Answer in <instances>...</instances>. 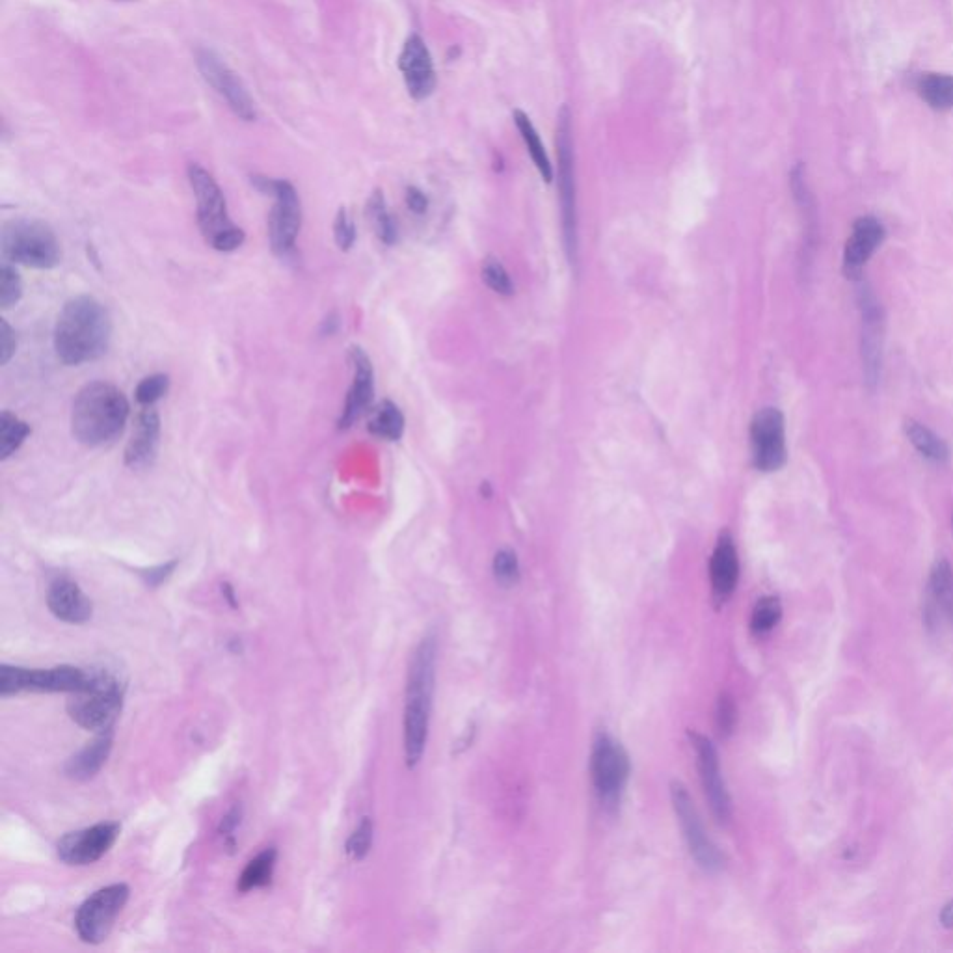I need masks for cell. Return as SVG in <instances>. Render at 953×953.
Wrapping results in <instances>:
<instances>
[{
  "instance_id": "cell-1",
  "label": "cell",
  "mask_w": 953,
  "mask_h": 953,
  "mask_svg": "<svg viewBox=\"0 0 953 953\" xmlns=\"http://www.w3.org/2000/svg\"><path fill=\"white\" fill-rule=\"evenodd\" d=\"M112 339L108 309L94 296H73L54 324V352L69 367L95 362L107 354Z\"/></svg>"
},
{
  "instance_id": "cell-2",
  "label": "cell",
  "mask_w": 953,
  "mask_h": 953,
  "mask_svg": "<svg viewBox=\"0 0 953 953\" xmlns=\"http://www.w3.org/2000/svg\"><path fill=\"white\" fill-rule=\"evenodd\" d=\"M438 639L429 633L421 639L408 667L404 702V758L410 769L421 762L429 739L430 713L436 682Z\"/></svg>"
},
{
  "instance_id": "cell-3",
  "label": "cell",
  "mask_w": 953,
  "mask_h": 953,
  "mask_svg": "<svg viewBox=\"0 0 953 953\" xmlns=\"http://www.w3.org/2000/svg\"><path fill=\"white\" fill-rule=\"evenodd\" d=\"M131 406L123 391L108 382H90L79 390L71 408V432L86 447L114 442L127 425Z\"/></svg>"
},
{
  "instance_id": "cell-4",
  "label": "cell",
  "mask_w": 953,
  "mask_h": 953,
  "mask_svg": "<svg viewBox=\"0 0 953 953\" xmlns=\"http://www.w3.org/2000/svg\"><path fill=\"white\" fill-rule=\"evenodd\" d=\"M187 175L196 198V218L205 242L216 252L228 254L239 250L246 235L229 218L226 196L215 177L200 164H190Z\"/></svg>"
},
{
  "instance_id": "cell-5",
  "label": "cell",
  "mask_w": 953,
  "mask_h": 953,
  "mask_svg": "<svg viewBox=\"0 0 953 953\" xmlns=\"http://www.w3.org/2000/svg\"><path fill=\"white\" fill-rule=\"evenodd\" d=\"M0 250L8 263L28 269H54L62 261V248L54 229L34 218L6 222L0 231Z\"/></svg>"
},
{
  "instance_id": "cell-6",
  "label": "cell",
  "mask_w": 953,
  "mask_h": 953,
  "mask_svg": "<svg viewBox=\"0 0 953 953\" xmlns=\"http://www.w3.org/2000/svg\"><path fill=\"white\" fill-rule=\"evenodd\" d=\"M125 697V685L107 669L92 671V680L86 689L69 698L68 712L77 725L103 732L110 730L120 717Z\"/></svg>"
},
{
  "instance_id": "cell-7",
  "label": "cell",
  "mask_w": 953,
  "mask_h": 953,
  "mask_svg": "<svg viewBox=\"0 0 953 953\" xmlns=\"http://www.w3.org/2000/svg\"><path fill=\"white\" fill-rule=\"evenodd\" d=\"M557 179H559V202L563 215L564 244L568 259L578 261V188H576V157L572 138V112L563 105L557 112Z\"/></svg>"
},
{
  "instance_id": "cell-8",
  "label": "cell",
  "mask_w": 953,
  "mask_h": 953,
  "mask_svg": "<svg viewBox=\"0 0 953 953\" xmlns=\"http://www.w3.org/2000/svg\"><path fill=\"white\" fill-rule=\"evenodd\" d=\"M592 786L600 805L615 812L630 779V758L626 749L607 732H598L592 741Z\"/></svg>"
},
{
  "instance_id": "cell-9",
  "label": "cell",
  "mask_w": 953,
  "mask_h": 953,
  "mask_svg": "<svg viewBox=\"0 0 953 953\" xmlns=\"http://www.w3.org/2000/svg\"><path fill=\"white\" fill-rule=\"evenodd\" d=\"M252 183L257 190L272 196L274 205L269 215V239L272 252L289 257L295 252L296 239L302 228V203L296 188L287 179H270L256 175Z\"/></svg>"
},
{
  "instance_id": "cell-10",
  "label": "cell",
  "mask_w": 953,
  "mask_h": 953,
  "mask_svg": "<svg viewBox=\"0 0 953 953\" xmlns=\"http://www.w3.org/2000/svg\"><path fill=\"white\" fill-rule=\"evenodd\" d=\"M92 680V671L62 665L53 669H25L14 665L0 667V697L19 693H79Z\"/></svg>"
},
{
  "instance_id": "cell-11",
  "label": "cell",
  "mask_w": 953,
  "mask_h": 953,
  "mask_svg": "<svg viewBox=\"0 0 953 953\" xmlns=\"http://www.w3.org/2000/svg\"><path fill=\"white\" fill-rule=\"evenodd\" d=\"M671 801L691 857L704 872H719L725 866V857L706 833L697 806L693 803L687 788L678 780H674L671 784Z\"/></svg>"
},
{
  "instance_id": "cell-12",
  "label": "cell",
  "mask_w": 953,
  "mask_h": 953,
  "mask_svg": "<svg viewBox=\"0 0 953 953\" xmlns=\"http://www.w3.org/2000/svg\"><path fill=\"white\" fill-rule=\"evenodd\" d=\"M129 896V886L116 883L86 898L75 914V929L79 939L86 944H101L107 940Z\"/></svg>"
},
{
  "instance_id": "cell-13",
  "label": "cell",
  "mask_w": 953,
  "mask_h": 953,
  "mask_svg": "<svg viewBox=\"0 0 953 953\" xmlns=\"http://www.w3.org/2000/svg\"><path fill=\"white\" fill-rule=\"evenodd\" d=\"M196 66L202 73L203 81L207 82L216 94L228 103V107L235 112V116H239L244 121L256 120V103L252 95L248 94L246 86L237 77V73L229 68L215 51L198 49Z\"/></svg>"
},
{
  "instance_id": "cell-14",
  "label": "cell",
  "mask_w": 953,
  "mask_h": 953,
  "mask_svg": "<svg viewBox=\"0 0 953 953\" xmlns=\"http://www.w3.org/2000/svg\"><path fill=\"white\" fill-rule=\"evenodd\" d=\"M754 466L760 471H777L786 464V427L777 408L760 410L751 421Z\"/></svg>"
},
{
  "instance_id": "cell-15",
  "label": "cell",
  "mask_w": 953,
  "mask_h": 953,
  "mask_svg": "<svg viewBox=\"0 0 953 953\" xmlns=\"http://www.w3.org/2000/svg\"><path fill=\"white\" fill-rule=\"evenodd\" d=\"M121 825L116 821H103L75 833H68L56 846V855L68 866H90L103 859L116 844Z\"/></svg>"
},
{
  "instance_id": "cell-16",
  "label": "cell",
  "mask_w": 953,
  "mask_h": 953,
  "mask_svg": "<svg viewBox=\"0 0 953 953\" xmlns=\"http://www.w3.org/2000/svg\"><path fill=\"white\" fill-rule=\"evenodd\" d=\"M689 739L697 754L698 775H700L706 799L712 806L713 816L719 823H726L732 816V801H730V793L721 773L717 749L710 739L697 732H689Z\"/></svg>"
},
{
  "instance_id": "cell-17",
  "label": "cell",
  "mask_w": 953,
  "mask_h": 953,
  "mask_svg": "<svg viewBox=\"0 0 953 953\" xmlns=\"http://www.w3.org/2000/svg\"><path fill=\"white\" fill-rule=\"evenodd\" d=\"M399 69L403 73L404 84L414 101H425L436 90V69L432 54L425 40L419 34L408 36L399 56Z\"/></svg>"
},
{
  "instance_id": "cell-18",
  "label": "cell",
  "mask_w": 953,
  "mask_h": 953,
  "mask_svg": "<svg viewBox=\"0 0 953 953\" xmlns=\"http://www.w3.org/2000/svg\"><path fill=\"white\" fill-rule=\"evenodd\" d=\"M349 362L352 367V384H350L347 401L343 404L341 416L337 419V429L347 430L360 419L363 412L373 403L375 395V369L365 350L360 347H350Z\"/></svg>"
},
{
  "instance_id": "cell-19",
  "label": "cell",
  "mask_w": 953,
  "mask_h": 953,
  "mask_svg": "<svg viewBox=\"0 0 953 953\" xmlns=\"http://www.w3.org/2000/svg\"><path fill=\"white\" fill-rule=\"evenodd\" d=\"M161 445V417L155 406H142L136 417L133 436L125 447V466L131 470H146L153 466Z\"/></svg>"
},
{
  "instance_id": "cell-20",
  "label": "cell",
  "mask_w": 953,
  "mask_h": 953,
  "mask_svg": "<svg viewBox=\"0 0 953 953\" xmlns=\"http://www.w3.org/2000/svg\"><path fill=\"white\" fill-rule=\"evenodd\" d=\"M47 605L54 617L68 624H86L94 615L90 598L68 576H58L49 583Z\"/></svg>"
},
{
  "instance_id": "cell-21",
  "label": "cell",
  "mask_w": 953,
  "mask_h": 953,
  "mask_svg": "<svg viewBox=\"0 0 953 953\" xmlns=\"http://www.w3.org/2000/svg\"><path fill=\"white\" fill-rule=\"evenodd\" d=\"M710 579L715 602L717 605L725 604L736 591L739 579L738 550L730 533H723L715 544L710 561Z\"/></svg>"
},
{
  "instance_id": "cell-22",
  "label": "cell",
  "mask_w": 953,
  "mask_h": 953,
  "mask_svg": "<svg viewBox=\"0 0 953 953\" xmlns=\"http://www.w3.org/2000/svg\"><path fill=\"white\" fill-rule=\"evenodd\" d=\"M885 239V228L879 220L872 216H862L851 231L844 250V267L847 274H859L866 261L873 256V252L881 246Z\"/></svg>"
},
{
  "instance_id": "cell-23",
  "label": "cell",
  "mask_w": 953,
  "mask_h": 953,
  "mask_svg": "<svg viewBox=\"0 0 953 953\" xmlns=\"http://www.w3.org/2000/svg\"><path fill=\"white\" fill-rule=\"evenodd\" d=\"M112 743H114L112 728L99 732L97 738L92 739L73 758H69L68 764H66V775L69 779H94L95 775L107 764L108 756L112 751Z\"/></svg>"
},
{
  "instance_id": "cell-24",
  "label": "cell",
  "mask_w": 953,
  "mask_h": 953,
  "mask_svg": "<svg viewBox=\"0 0 953 953\" xmlns=\"http://www.w3.org/2000/svg\"><path fill=\"white\" fill-rule=\"evenodd\" d=\"M512 120H514V125H516L518 133L522 136V140H524L525 149H527L531 161L535 162V166H537L538 174H540V177H542L546 183H551L555 172H553L548 151H546L542 140H540V135H538L535 123L531 121V118L525 114L522 108H516V110L512 112Z\"/></svg>"
},
{
  "instance_id": "cell-25",
  "label": "cell",
  "mask_w": 953,
  "mask_h": 953,
  "mask_svg": "<svg viewBox=\"0 0 953 953\" xmlns=\"http://www.w3.org/2000/svg\"><path fill=\"white\" fill-rule=\"evenodd\" d=\"M404 414L401 408L393 401H382L376 404L367 421V430L386 442H397L404 434Z\"/></svg>"
},
{
  "instance_id": "cell-26",
  "label": "cell",
  "mask_w": 953,
  "mask_h": 953,
  "mask_svg": "<svg viewBox=\"0 0 953 953\" xmlns=\"http://www.w3.org/2000/svg\"><path fill=\"white\" fill-rule=\"evenodd\" d=\"M276 860H278L276 847H267L257 855L256 859L250 860L239 877V883H237L239 892L246 894L250 890L269 886L274 877Z\"/></svg>"
},
{
  "instance_id": "cell-27",
  "label": "cell",
  "mask_w": 953,
  "mask_h": 953,
  "mask_svg": "<svg viewBox=\"0 0 953 953\" xmlns=\"http://www.w3.org/2000/svg\"><path fill=\"white\" fill-rule=\"evenodd\" d=\"M918 92L931 108H937V110L953 108L952 75L927 73L918 82Z\"/></svg>"
},
{
  "instance_id": "cell-28",
  "label": "cell",
  "mask_w": 953,
  "mask_h": 953,
  "mask_svg": "<svg viewBox=\"0 0 953 953\" xmlns=\"http://www.w3.org/2000/svg\"><path fill=\"white\" fill-rule=\"evenodd\" d=\"M905 432H907V438L911 440V443L918 449V453L922 457L933 460V462H939V464L948 460V447L935 432H931L927 427L916 423V421H907Z\"/></svg>"
},
{
  "instance_id": "cell-29",
  "label": "cell",
  "mask_w": 953,
  "mask_h": 953,
  "mask_svg": "<svg viewBox=\"0 0 953 953\" xmlns=\"http://www.w3.org/2000/svg\"><path fill=\"white\" fill-rule=\"evenodd\" d=\"M32 434L30 425L19 417L4 410L0 414V460H8Z\"/></svg>"
},
{
  "instance_id": "cell-30",
  "label": "cell",
  "mask_w": 953,
  "mask_h": 953,
  "mask_svg": "<svg viewBox=\"0 0 953 953\" xmlns=\"http://www.w3.org/2000/svg\"><path fill=\"white\" fill-rule=\"evenodd\" d=\"M367 215L371 220V226L375 229L376 237L384 244H395L397 241V224L391 216L390 209L384 200V194L380 190H375L367 202Z\"/></svg>"
},
{
  "instance_id": "cell-31",
  "label": "cell",
  "mask_w": 953,
  "mask_h": 953,
  "mask_svg": "<svg viewBox=\"0 0 953 953\" xmlns=\"http://www.w3.org/2000/svg\"><path fill=\"white\" fill-rule=\"evenodd\" d=\"M931 594L940 609L953 620V570L946 561H939L931 572Z\"/></svg>"
},
{
  "instance_id": "cell-32",
  "label": "cell",
  "mask_w": 953,
  "mask_h": 953,
  "mask_svg": "<svg viewBox=\"0 0 953 953\" xmlns=\"http://www.w3.org/2000/svg\"><path fill=\"white\" fill-rule=\"evenodd\" d=\"M780 617H782V607H780L779 598L766 596L758 600L752 609L751 630L756 635L769 633L779 624Z\"/></svg>"
},
{
  "instance_id": "cell-33",
  "label": "cell",
  "mask_w": 953,
  "mask_h": 953,
  "mask_svg": "<svg viewBox=\"0 0 953 953\" xmlns=\"http://www.w3.org/2000/svg\"><path fill=\"white\" fill-rule=\"evenodd\" d=\"M168 390H170V376L162 375V373L146 376L136 386V401L140 406H155L162 397H166Z\"/></svg>"
},
{
  "instance_id": "cell-34",
  "label": "cell",
  "mask_w": 953,
  "mask_h": 953,
  "mask_svg": "<svg viewBox=\"0 0 953 953\" xmlns=\"http://www.w3.org/2000/svg\"><path fill=\"white\" fill-rule=\"evenodd\" d=\"M23 296V283L19 278V272L4 261L0 267V308H14L15 304Z\"/></svg>"
},
{
  "instance_id": "cell-35",
  "label": "cell",
  "mask_w": 953,
  "mask_h": 953,
  "mask_svg": "<svg viewBox=\"0 0 953 953\" xmlns=\"http://www.w3.org/2000/svg\"><path fill=\"white\" fill-rule=\"evenodd\" d=\"M494 576L503 587H512L520 581L518 555L512 550H499L494 557Z\"/></svg>"
},
{
  "instance_id": "cell-36",
  "label": "cell",
  "mask_w": 953,
  "mask_h": 953,
  "mask_svg": "<svg viewBox=\"0 0 953 953\" xmlns=\"http://www.w3.org/2000/svg\"><path fill=\"white\" fill-rule=\"evenodd\" d=\"M483 280L486 285L501 296H511L514 293V283L511 280V274L507 269L497 261V259H488L483 267Z\"/></svg>"
},
{
  "instance_id": "cell-37",
  "label": "cell",
  "mask_w": 953,
  "mask_h": 953,
  "mask_svg": "<svg viewBox=\"0 0 953 953\" xmlns=\"http://www.w3.org/2000/svg\"><path fill=\"white\" fill-rule=\"evenodd\" d=\"M371 846H373V823H371V819L363 818L362 823L358 825V829L350 834L345 849H347V855L350 859L363 860L369 855Z\"/></svg>"
},
{
  "instance_id": "cell-38",
  "label": "cell",
  "mask_w": 953,
  "mask_h": 953,
  "mask_svg": "<svg viewBox=\"0 0 953 953\" xmlns=\"http://www.w3.org/2000/svg\"><path fill=\"white\" fill-rule=\"evenodd\" d=\"M715 721H717V728L721 732L723 738H728L734 728H736V723H738V708L734 704V698L730 697L728 693H723L719 700H717V710H715Z\"/></svg>"
},
{
  "instance_id": "cell-39",
  "label": "cell",
  "mask_w": 953,
  "mask_h": 953,
  "mask_svg": "<svg viewBox=\"0 0 953 953\" xmlns=\"http://www.w3.org/2000/svg\"><path fill=\"white\" fill-rule=\"evenodd\" d=\"M334 239L339 250L343 252H349L356 242V226L345 207L337 211L336 220H334Z\"/></svg>"
},
{
  "instance_id": "cell-40",
  "label": "cell",
  "mask_w": 953,
  "mask_h": 953,
  "mask_svg": "<svg viewBox=\"0 0 953 953\" xmlns=\"http://www.w3.org/2000/svg\"><path fill=\"white\" fill-rule=\"evenodd\" d=\"M17 337L15 330L6 319H0V363L6 365L15 356Z\"/></svg>"
},
{
  "instance_id": "cell-41",
  "label": "cell",
  "mask_w": 953,
  "mask_h": 953,
  "mask_svg": "<svg viewBox=\"0 0 953 953\" xmlns=\"http://www.w3.org/2000/svg\"><path fill=\"white\" fill-rule=\"evenodd\" d=\"M175 566H177V561L159 564V566H153V568H148V570H142L140 576L148 583L149 587H157V585H162L166 579L174 574Z\"/></svg>"
},
{
  "instance_id": "cell-42",
  "label": "cell",
  "mask_w": 953,
  "mask_h": 953,
  "mask_svg": "<svg viewBox=\"0 0 953 953\" xmlns=\"http://www.w3.org/2000/svg\"><path fill=\"white\" fill-rule=\"evenodd\" d=\"M406 205L412 213L416 215H425L429 209V200L427 196L416 187H410L406 190Z\"/></svg>"
},
{
  "instance_id": "cell-43",
  "label": "cell",
  "mask_w": 953,
  "mask_h": 953,
  "mask_svg": "<svg viewBox=\"0 0 953 953\" xmlns=\"http://www.w3.org/2000/svg\"><path fill=\"white\" fill-rule=\"evenodd\" d=\"M241 816V808H237V806H235V808L229 812L228 816L224 818V821H222V825H220V833H224L226 836H233L235 829H237V827H239V823H241Z\"/></svg>"
},
{
  "instance_id": "cell-44",
  "label": "cell",
  "mask_w": 953,
  "mask_h": 953,
  "mask_svg": "<svg viewBox=\"0 0 953 953\" xmlns=\"http://www.w3.org/2000/svg\"><path fill=\"white\" fill-rule=\"evenodd\" d=\"M940 922L946 927H953V901H950L940 914Z\"/></svg>"
},
{
  "instance_id": "cell-45",
  "label": "cell",
  "mask_w": 953,
  "mask_h": 953,
  "mask_svg": "<svg viewBox=\"0 0 953 953\" xmlns=\"http://www.w3.org/2000/svg\"><path fill=\"white\" fill-rule=\"evenodd\" d=\"M118 2H135V0H118Z\"/></svg>"
}]
</instances>
